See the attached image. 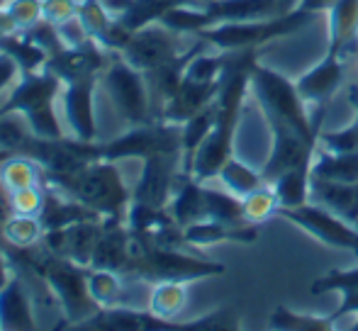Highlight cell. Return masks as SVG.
Masks as SVG:
<instances>
[{"mask_svg": "<svg viewBox=\"0 0 358 331\" xmlns=\"http://www.w3.org/2000/svg\"><path fill=\"white\" fill-rule=\"evenodd\" d=\"M259 64V49H234L227 52V61L222 68L220 93L215 98L217 119L213 132L200 144L193 159V178L200 183H210L220 175L222 166L234 156V137L239 127L241 108L246 93L251 88V73Z\"/></svg>", "mask_w": 358, "mask_h": 331, "instance_id": "cell-1", "label": "cell"}, {"mask_svg": "<svg viewBox=\"0 0 358 331\" xmlns=\"http://www.w3.org/2000/svg\"><path fill=\"white\" fill-rule=\"evenodd\" d=\"M44 185L71 195L100 217H124L132 203V188L124 183L117 161H90L76 173L44 178Z\"/></svg>", "mask_w": 358, "mask_h": 331, "instance_id": "cell-2", "label": "cell"}, {"mask_svg": "<svg viewBox=\"0 0 358 331\" xmlns=\"http://www.w3.org/2000/svg\"><path fill=\"white\" fill-rule=\"evenodd\" d=\"M227 265L205 260L198 256L185 253L183 249L159 247L149 239L132 234V260L124 275L144 283H161V280H178V283H193V280L215 278L224 275Z\"/></svg>", "mask_w": 358, "mask_h": 331, "instance_id": "cell-3", "label": "cell"}, {"mask_svg": "<svg viewBox=\"0 0 358 331\" xmlns=\"http://www.w3.org/2000/svg\"><path fill=\"white\" fill-rule=\"evenodd\" d=\"M251 90L261 105L266 122H283L300 132L302 137L320 142L322 122H324L327 108H317V117L310 119L305 110V100L297 93V85L280 76L273 68H266L261 64L254 66L251 73Z\"/></svg>", "mask_w": 358, "mask_h": 331, "instance_id": "cell-4", "label": "cell"}, {"mask_svg": "<svg viewBox=\"0 0 358 331\" xmlns=\"http://www.w3.org/2000/svg\"><path fill=\"white\" fill-rule=\"evenodd\" d=\"M322 13L295 8L285 15H275L268 20H251V22H222L208 27L198 37L208 39L220 52H234V49H259L273 39H283L300 29L310 27L320 20Z\"/></svg>", "mask_w": 358, "mask_h": 331, "instance_id": "cell-5", "label": "cell"}, {"mask_svg": "<svg viewBox=\"0 0 358 331\" xmlns=\"http://www.w3.org/2000/svg\"><path fill=\"white\" fill-rule=\"evenodd\" d=\"M62 88L64 83L44 68L34 73H22L20 81L15 83L8 103L0 110L5 115L17 112L37 137L62 139L66 134H64L57 112H54V100L62 93Z\"/></svg>", "mask_w": 358, "mask_h": 331, "instance_id": "cell-6", "label": "cell"}, {"mask_svg": "<svg viewBox=\"0 0 358 331\" xmlns=\"http://www.w3.org/2000/svg\"><path fill=\"white\" fill-rule=\"evenodd\" d=\"M224 61H227V52H220V49H217V54H210V49L200 52L188 64L183 81H180L178 90L173 93V98L164 105L159 119L183 124L195 112H200L210 103H215L217 93H220Z\"/></svg>", "mask_w": 358, "mask_h": 331, "instance_id": "cell-7", "label": "cell"}, {"mask_svg": "<svg viewBox=\"0 0 358 331\" xmlns=\"http://www.w3.org/2000/svg\"><path fill=\"white\" fill-rule=\"evenodd\" d=\"M154 154H180L183 156V124L154 119L146 124H134L129 132L110 139L95 142V159L105 161H124V159H144Z\"/></svg>", "mask_w": 358, "mask_h": 331, "instance_id": "cell-8", "label": "cell"}, {"mask_svg": "<svg viewBox=\"0 0 358 331\" xmlns=\"http://www.w3.org/2000/svg\"><path fill=\"white\" fill-rule=\"evenodd\" d=\"M103 83L110 100L115 103L117 112L127 124H146L154 122V103H151V88L146 73L129 66L120 54L110 57L108 68L103 71Z\"/></svg>", "mask_w": 358, "mask_h": 331, "instance_id": "cell-9", "label": "cell"}, {"mask_svg": "<svg viewBox=\"0 0 358 331\" xmlns=\"http://www.w3.org/2000/svg\"><path fill=\"white\" fill-rule=\"evenodd\" d=\"M278 217L292 222L295 227H300L302 232H307L327 247L351 251V253L358 256V227L349 224L331 209H327L324 205H317L310 200L300 207H280Z\"/></svg>", "mask_w": 358, "mask_h": 331, "instance_id": "cell-10", "label": "cell"}, {"mask_svg": "<svg viewBox=\"0 0 358 331\" xmlns=\"http://www.w3.org/2000/svg\"><path fill=\"white\" fill-rule=\"evenodd\" d=\"M183 52L185 49H180V34L166 29L161 22H154V24H149V27H142V29H137V32H132L127 44L120 49V57H122L129 66L149 73V71H154V68L169 64L171 59H176Z\"/></svg>", "mask_w": 358, "mask_h": 331, "instance_id": "cell-11", "label": "cell"}, {"mask_svg": "<svg viewBox=\"0 0 358 331\" xmlns=\"http://www.w3.org/2000/svg\"><path fill=\"white\" fill-rule=\"evenodd\" d=\"M137 185L132 188V203H142L149 207H169L171 195L183 173V156L180 154H154L142 161Z\"/></svg>", "mask_w": 358, "mask_h": 331, "instance_id": "cell-12", "label": "cell"}, {"mask_svg": "<svg viewBox=\"0 0 358 331\" xmlns=\"http://www.w3.org/2000/svg\"><path fill=\"white\" fill-rule=\"evenodd\" d=\"M113 54L100 47L95 39L85 42L83 47H64L62 52L52 54L44 64V71L54 73L64 85L83 78H98L108 68Z\"/></svg>", "mask_w": 358, "mask_h": 331, "instance_id": "cell-13", "label": "cell"}, {"mask_svg": "<svg viewBox=\"0 0 358 331\" xmlns=\"http://www.w3.org/2000/svg\"><path fill=\"white\" fill-rule=\"evenodd\" d=\"M100 229H103V217L80 219V222H73V224H69V227L44 232L42 244L52 251V253L90 268V258H93Z\"/></svg>", "mask_w": 358, "mask_h": 331, "instance_id": "cell-14", "label": "cell"}, {"mask_svg": "<svg viewBox=\"0 0 358 331\" xmlns=\"http://www.w3.org/2000/svg\"><path fill=\"white\" fill-rule=\"evenodd\" d=\"M78 329H98V331H183L185 324L166 322V319L151 314L149 309H134L129 304H115V307H100L88 322Z\"/></svg>", "mask_w": 358, "mask_h": 331, "instance_id": "cell-15", "label": "cell"}, {"mask_svg": "<svg viewBox=\"0 0 358 331\" xmlns=\"http://www.w3.org/2000/svg\"><path fill=\"white\" fill-rule=\"evenodd\" d=\"M346 64H349V59L327 52L324 59L315 68H310L297 78L295 85L302 100L317 105V108H329V100L346 81Z\"/></svg>", "mask_w": 358, "mask_h": 331, "instance_id": "cell-16", "label": "cell"}, {"mask_svg": "<svg viewBox=\"0 0 358 331\" xmlns=\"http://www.w3.org/2000/svg\"><path fill=\"white\" fill-rule=\"evenodd\" d=\"M129 260H132V232L124 217H103V229L90 258V268L115 270L124 275Z\"/></svg>", "mask_w": 358, "mask_h": 331, "instance_id": "cell-17", "label": "cell"}, {"mask_svg": "<svg viewBox=\"0 0 358 331\" xmlns=\"http://www.w3.org/2000/svg\"><path fill=\"white\" fill-rule=\"evenodd\" d=\"M37 319L32 312V293L27 275L13 270L8 283L0 288V331H34Z\"/></svg>", "mask_w": 358, "mask_h": 331, "instance_id": "cell-18", "label": "cell"}, {"mask_svg": "<svg viewBox=\"0 0 358 331\" xmlns=\"http://www.w3.org/2000/svg\"><path fill=\"white\" fill-rule=\"evenodd\" d=\"M95 81L98 78H83V81H73L64 85V112H66V122L71 127V134L80 142H95Z\"/></svg>", "mask_w": 358, "mask_h": 331, "instance_id": "cell-19", "label": "cell"}, {"mask_svg": "<svg viewBox=\"0 0 358 331\" xmlns=\"http://www.w3.org/2000/svg\"><path fill=\"white\" fill-rule=\"evenodd\" d=\"M259 227L261 224H224L217 222V219H200L195 224H188L183 229V237L188 247L195 249H205V247H215V244L222 242H234V244H254L259 239Z\"/></svg>", "mask_w": 358, "mask_h": 331, "instance_id": "cell-20", "label": "cell"}, {"mask_svg": "<svg viewBox=\"0 0 358 331\" xmlns=\"http://www.w3.org/2000/svg\"><path fill=\"white\" fill-rule=\"evenodd\" d=\"M200 8L208 13L210 22H251V20H268L280 13L275 0H198Z\"/></svg>", "mask_w": 358, "mask_h": 331, "instance_id": "cell-21", "label": "cell"}, {"mask_svg": "<svg viewBox=\"0 0 358 331\" xmlns=\"http://www.w3.org/2000/svg\"><path fill=\"white\" fill-rule=\"evenodd\" d=\"M103 3L129 32H137V29L159 22L169 10L198 3V0H103Z\"/></svg>", "mask_w": 358, "mask_h": 331, "instance_id": "cell-22", "label": "cell"}, {"mask_svg": "<svg viewBox=\"0 0 358 331\" xmlns=\"http://www.w3.org/2000/svg\"><path fill=\"white\" fill-rule=\"evenodd\" d=\"M329 47L327 52L351 59L358 47V0H336L329 10Z\"/></svg>", "mask_w": 358, "mask_h": 331, "instance_id": "cell-23", "label": "cell"}, {"mask_svg": "<svg viewBox=\"0 0 358 331\" xmlns=\"http://www.w3.org/2000/svg\"><path fill=\"white\" fill-rule=\"evenodd\" d=\"M310 200L317 205H324L327 209H331L349 224L358 227V183H334V180L312 178Z\"/></svg>", "mask_w": 358, "mask_h": 331, "instance_id": "cell-24", "label": "cell"}, {"mask_svg": "<svg viewBox=\"0 0 358 331\" xmlns=\"http://www.w3.org/2000/svg\"><path fill=\"white\" fill-rule=\"evenodd\" d=\"M169 212L180 227H188L200 219H208V207H205V183L195 180L193 175L180 173L176 190L171 195Z\"/></svg>", "mask_w": 358, "mask_h": 331, "instance_id": "cell-25", "label": "cell"}, {"mask_svg": "<svg viewBox=\"0 0 358 331\" xmlns=\"http://www.w3.org/2000/svg\"><path fill=\"white\" fill-rule=\"evenodd\" d=\"M44 188H47V203H44L42 214H39V219H42V224H44V232L69 227V224L80 222V219L100 217L98 212L85 207L83 203H78L71 195L62 193V190L52 188V185H44Z\"/></svg>", "mask_w": 358, "mask_h": 331, "instance_id": "cell-26", "label": "cell"}, {"mask_svg": "<svg viewBox=\"0 0 358 331\" xmlns=\"http://www.w3.org/2000/svg\"><path fill=\"white\" fill-rule=\"evenodd\" d=\"M312 178L334 180V183H358V152L334 154L317 147L312 159Z\"/></svg>", "mask_w": 358, "mask_h": 331, "instance_id": "cell-27", "label": "cell"}, {"mask_svg": "<svg viewBox=\"0 0 358 331\" xmlns=\"http://www.w3.org/2000/svg\"><path fill=\"white\" fill-rule=\"evenodd\" d=\"M188 302V283H178V280H161L154 283L149 293V312L156 317L166 319V322H176L178 314L185 309Z\"/></svg>", "mask_w": 358, "mask_h": 331, "instance_id": "cell-28", "label": "cell"}, {"mask_svg": "<svg viewBox=\"0 0 358 331\" xmlns=\"http://www.w3.org/2000/svg\"><path fill=\"white\" fill-rule=\"evenodd\" d=\"M0 183L5 185L8 193H17L24 188L44 185V170L34 159L24 156V154H13L0 163Z\"/></svg>", "mask_w": 358, "mask_h": 331, "instance_id": "cell-29", "label": "cell"}, {"mask_svg": "<svg viewBox=\"0 0 358 331\" xmlns=\"http://www.w3.org/2000/svg\"><path fill=\"white\" fill-rule=\"evenodd\" d=\"M215 119H217V105L210 103L208 108H203L200 112H195L193 117L183 122V173L193 175V159L198 154L200 144L213 132Z\"/></svg>", "mask_w": 358, "mask_h": 331, "instance_id": "cell-30", "label": "cell"}, {"mask_svg": "<svg viewBox=\"0 0 358 331\" xmlns=\"http://www.w3.org/2000/svg\"><path fill=\"white\" fill-rule=\"evenodd\" d=\"M0 52L13 57L17 61L20 71L22 73H34V71H42L44 64L49 61V52L44 47H39L37 42L27 37V34L17 32V34H10V37L0 39Z\"/></svg>", "mask_w": 358, "mask_h": 331, "instance_id": "cell-31", "label": "cell"}, {"mask_svg": "<svg viewBox=\"0 0 358 331\" xmlns=\"http://www.w3.org/2000/svg\"><path fill=\"white\" fill-rule=\"evenodd\" d=\"M310 183L312 168H290L280 173L271 185H273L280 207H300L310 203Z\"/></svg>", "mask_w": 358, "mask_h": 331, "instance_id": "cell-32", "label": "cell"}, {"mask_svg": "<svg viewBox=\"0 0 358 331\" xmlns=\"http://www.w3.org/2000/svg\"><path fill=\"white\" fill-rule=\"evenodd\" d=\"M205 207H208V219H217L224 224H244V207H241V198L229 193L227 188H210L205 185Z\"/></svg>", "mask_w": 358, "mask_h": 331, "instance_id": "cell-33", "label": "cell"}, {"mask_svg": "<svg viewBox=\"0 0 358 331\" xmlns=\"http://www.w3.org/2000/svg\"><path fill=\"white\" fill-rule=\"evenodd\" d=\"M88 290L93 300L100 307H115V304H127L124 302V280L122 273L103 268H90L88 270Z\"/></svg>", "mask_w": 358, "mask_h": 331, "instance_id": "cell-34", "label": "cell"}, {"mask_svg": "<svg viewBox=\"0 0 358 331\" xmlns=\"http://www.w3.org/2000/svg\"><path fill=\"white\" fill-rule=\"evenodd\" d=\"M217 178H220L222 188H227L229 193L239 195V198L254 193L256 188H261V185L266 183V178H264L261 170H254L251 166H246L244 161H239V159H234V156L222 166V170H220Z\"/></svg>", "mask_w": 358, "mask_h": 331, "instance_id": "cell-35", "label": "cell"}, {"mask_svg": "<svg viewBox=\"0 0 358 331\" xmlns=\"http://www.w3.org/2000/svg\"><path fill=\"white\" fill-rule=\"evenodd\" d=\"M159 22L164 24L166 29H171V32L180 34V37H183V34H195V37H198L203 29L213 27L208 13L200 8V3L178 5V8L169 10Z\"/></svg>", "mask_w": 358, "mask_h": 331, "instance_id": "cell-36", "label": "cell"}, {"mask_svg": "<svg viewBox=\"0 0 358 331\" xmlns=\"http://www.w3.org/2000/svg\"><path fill=\"white\" fill-rule=\"evenodd\" d=\"M44 237V224L39 217H32V214H10L8 222L0 229V239L10 247H34L39 244Z\"/></svg>", "mask_w": 358, "mask_h": 331, "instance_id": "cell-37", "label": "cell"}, {"mask_svg": "<svg viewBox=\"0 0 358 331\" xmlns=\"http://www.w3.org/2000/svg\"><path fill=\"white\" fill-rule=\"evenodd\" d=\"M268 329L280 331H331L336 329V322L327 314V317H317V314H300L292 312L287 307H278L271 312Z\"/></svg>", "mask_w": 358, "mask_h": 331, "instance_id": "cell-38", "label": "cell"}, {"mask_svg": "<svg viewBox=\"0 0 358 331\" xmlns=\"http://www.w3.org/2000/svg\"><path fill=\"white\" fill-rule=\"evenodd\" d=\"M241 207H244V219L251 224H264L271 217H278L280 203L275 198V190L271 183H264L256 188L254 193L241 198Z\"/></svg>", "mask_w": 358, "mask_h": 331, "instance_id": "cell-39", "label": "cell"}, {"mask_svg": "<svg viewBox=\"0 0 358 331\" xmlns=\"http://www.w3.org/2000/svg\"><path fill=\"white\" fill-rule=\"evenodd\" d=\"M78 20L85 27V32H88V37L95 39L98 44H103V39L108 37L110 27L115 22V15L110 13L103 0H80Z\"/></svg>", "mask_w": 358, "mask_h": 331, "instance_id": "cell-40", "label": "cell"}, {"mask_svg": "<svg viewBox=\"0 0 358 331\" xmlns=\"http://www.w3.org/2000/svg\"><path fill=\"white\" fill-rule=\"evenodd\" d=\"M358 290V265L351 268H334L329 273L312 280V295H329V293H356Z\"/></svg>", "mask_w": 358, "mask_h": 331, "instance_id": "cell-41", "label": "cell"}, {"mask_svg": "<svg viewBox=\"0 0 358 331\" xmlns=\"http://www.w3.org/2000/svg\"><path fill=\"white\" fill-rule=\"evenodd\" d=\"M47 203V188L44 185H34V188H24L17 193H10V205H13L15 214H32L39 217Z\"/></svg>", "mask_w": 358, "mask_h": 331, "instance_id": "cell-42", "label": "cell"}, {"mask_svg": "<svg viewBox=\"0 0 358 331\" xmlns=\"http://www.w3.org/2000/svg\"><path fill=\"white\" fill-rule=\"evenodd\" d=\"M320 147L334 154H354L358 152V122L349 124L339 132H320Z\"/></svg>", "mask_w": 358, "mask_h": 331, "instance_id": "cell-43", "label": "cell"}, {"mask_svg": "<svg viewBox=\"0 0 358 331\" xmlns=\"http://www.w3.org/2000/svg\"><path fill=\"white\" fill-rule=\"evenodd\" d=\"M5 8H8L10 17L20 27V32L42 22V0H8Z\"/></svg>", "mask_w": 358, "mask_h": 331, "instance_id": "cell-44", "label": "cell"}, {"mask_svg": "<svg viewBox=\"0 0 358 331\" xmlns=\"http://www.w3.org/2000/svg\"><path fill=\"white\" fill-rule=\"evenodd\" d=\"M80 0H42V20L54 27L78 15Z\"/></svg>", "mask_w": 358, "mask_h": 331, "instance_id": "cell-45", "label": "cell"}, {"mask_svg": "<svg viewBox=\"0 0 358 331\" xmlns=\"http://www.w3.org/2000/svg\"><path fill=\"white\" fill-rule=\"evenodd\" d=\"M57 32H59V39H62L64 47H83L85 42H90L88 32H85V27L80 24L78 15L71 20H66L64 24H59Z\"/></svg>", "mask_w": 358, "mask_h": 331, "instance_id": "cell-46", "label": "cell"}, {"mask_svg": "<svg viewBox=\"0 0 358 331\" xmlns=\"http://www.w3.org/2000/svg\"><path fill=\"white\" fill-rule=\"evenodd\" d=\"M20 76H22V71H20L17 61H15L13 57H8V54L0 52V90H5L10 83L20 81Z\"/></svg>", "mask_w": 358, "mask_h": 331, "instance_id": "cell-47", "label": "cell"}, {"mask_svg": "<svg viewBox=\"0 0 358 331\" xmlns=\"http://www.w3.org/2000/svg\"><path fill=\"white\" fill-rule=\"evenodd\" d=\"M329 317L334 319V322H339V319H344V317H358V290L356 293L341 295V304L329 314Z\"/></svg>", "mask_w": 358, "mask_h": 331, "instance_id": "cell-48", "label": "cell"}, {"mask_svg": "<svg viewBox=\"0 0 358 331\" xmlns=\"http://www.w3.org/2000/svg\"><path fill=\"white\" fill-rule=\"evenodd\" d=\"M20 32V27L15 24V20L10 17V13H8V8H0V39L3 37H10V34H17Z\"/></svg>", "mask_w": 358, "mask_h": 331, "instance_id": "cell-49", "label": "cell"}, {"mask_svg": "<svg viewBox=\"0 0 358 331\" xmlns=\"http://www.w3.org/2000/svg\"><path fill=\"white\" fill-rule=\"evenodd\" d=\"M13 214V205H10V193L5 190V185L0 183V229L8 222V217Z\"/></svg>", "mask_w": 358, "mask_h": 331, "instance_id": "cell-50", "label": "cell"}, {"mask_svg": "<svg viewBox=\"0 0 358 331\" xmlns=\"http://www.w3.org/2000/svg\"><path fill=\"white\" fill-rule=\"evenodd\" d=\"M336 0H300L302 10H312V13H327Z\"/></svg>", "mask_w": 358, "mask_h": 331, "instance_id": "cell-51", "label": "cell"}, {"mask_svg": "<svg viewBox=\"0 0 358 331\" xmlns=\"http://www.w3.org/2000/svg\"><path fill=\"white\" fill-rule=\"evenodd\" d=\"M10 275H13V270H10V258H8V253L3 251V247H0V288L8 283Z\"/></svg>", "mask_w": 358, "mask_h": 331, "instance_id": "cell-52", "label": "cell"}, {"mask_svg": "<svg viewBox=\"0 0 358 331\" xmlns=\"http://www.w3.org/2000/svg\"><path fill=\"white\" fill-rule=\"evenodd\" d=\"M349 100H351V105L356 108V122H358V81H354L349 85Z\"/></svg>", "mask_w": 358, "mask_h": 331, "instance_id": "cell-53", "label": "cell"}, {"mask_svg": "<svg viewBox=\"0 0 358 331\" xmlns=\"http://www.w3.org/2000/svg\"><path fill=\"white\" fill-rule=\"evenodd\" d=\"M280 5V13H290V10L300 8V0H275Z\"/></svg>", "mask_w": 358, "mask_h": 331, "instance_id": "cell-54", "label": "cell"}, {"mask_svg": "<svg viewBox=\"0 0 358 331\" xmlns=\"http://www.w3.org/2000/svg\"><path fill=\"white\" fill-rule=\"evenodd\" d=\"M351 331H358V317H356V322L351 324Z\"/></svg>", "mask_w": 358, "mask_h": 331, "instance_id": "cell-55", "label": "cell"}, {"mask_svg": "<svg viewBox=\"0 0 358 331\" xmlns=\"http://www.w3.org/2000/svg\"><path fill=\"white\" fill-rule=\"evenodd\" d=\"M5 3H8V0H0V8H3V5H5Z\"/></svg>", "mask_w": 358, "mask_h": 331, "instance_id": "cell-56", "label": "cell"}, {"mask_svg": "<svg viewBox=\"0 0 358 331\" xmlns=\"http://www.w3.org/2000/svg\"><path fill=\"white\" fill-rule=\"evenodd\" d=\"M3 115H5V112H3V110H0V117H3Z\"/></svg>", "mask_w": 358, "mask_h": 331, "instance_id": "cell-57", "label": "cell"}]
</instances>
